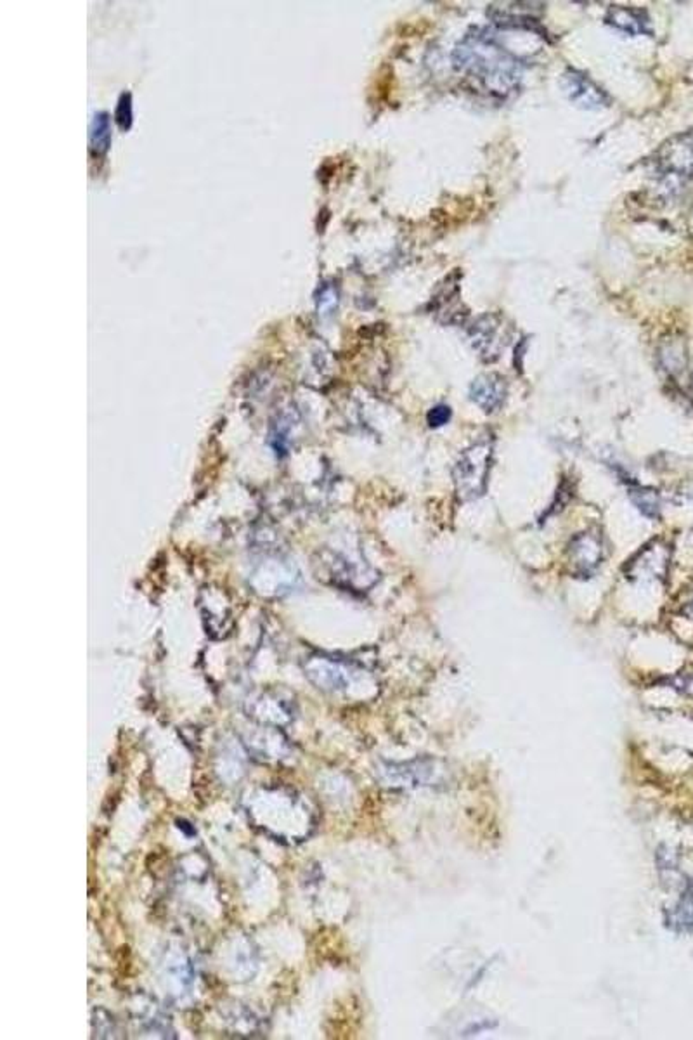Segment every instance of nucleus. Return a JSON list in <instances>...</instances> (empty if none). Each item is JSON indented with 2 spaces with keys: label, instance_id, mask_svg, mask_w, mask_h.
I'll return each mask as SVG.
<instances>
[{
  "label": "nucleus",
  "instance_id": "obj_8",
  "mask_svg": "<svg viewBox=\"0 0 693 1040\" xmlns=\"http://www.w3.org/2000/svg\"><path fill=\"white\" fill-rule=\"evenodd\" d=\"M431 306H433L435 317L442 323H448V324L463 323L468 315L466 309H463L461 298H459L458 281H451V278L446 280V285H442V289L433 297Z\"/></svg>",
  "mask_w": 693,
  "mask_h": 1040
},
{
  "label": "nucleus",
  "instance_id": "obj_10",
  "mask_svg": "<svg viewBox=\"0 0 693 1040\" xmlns=\"http://www.w3.org/2000/svg\"><path fill=\"white\" fill-rule=\"evenodd\" d=\"M668 560H670V552L668 547L653 543L652 547H646L644 552H640L638 560H633L629 565V574L631 576H638V578H655V576H664L666 574V567H668Z\"/></svg>",
  "mask_w": 693,
  "mask_h": 1040
},
{
  "label": "nucleus",
  "instance_id": "obj_9",
  "mask_svg": "<svg viewBox=\"0 0 693 1040\" xmlns=\"http://www.w3.org/2000/svg\"><path fill=\"white\" fill-rule=\"evenodd\" d=\"M605 22L607 24L621 30L624 33H627V35H633V37L652 33L650 18L644 9L614 5L609 9Z\"/></svg>",
  "mask_w": 693,
  "mask_h": 1040
},
{
  "label": "nucleus",
  "instance_id": "obj_3",
  "mask_svg": "<svg viewBox=\"0 0 693 1040\" xmlns=\"http://www.w3.org/2000/svg\"><path fill=\"white\" fill-rule=\"evenodd\" d=\"M493 461V440L482 439L466 448L455 463L453 479L456 494L463 502H472L484 496Z\"/></svg>",
  "mask_w": 693,
  "mask_h": 1040
},
{
  "label": "nucleus",
  "instance_id": "obj_11",
  "mask_svg": "<svg viewBox=\"0 0 693 1040\" xmlns=\"http://www.w3.org/2000/svg\"><path fill=\"white\" fill-rule=\"evenodd\" d=\"M111 146V120L108 113H97L91 123V151L104 155Z\"/></svg>",
  "mask_w": 693,
  "mask_h": 1040
},
{
  "label": "nucleus",
  "instance_id": "obj_14",
  "mask_svg": "<svg viewBox=\"0 0 693 1040\" xmlns=\"http://www.w3.org/2000/svg\"><path fill=\"white\" fill-rule=\"evenodd\" d=\"M451 414H453V413H451L449 406H446V404H437V406H433L431 412H429V414H427V422H429L431 429H439V427H444L446 423H449Z\"/></svg>",
  "mask_w": 693,
  "mask_h": 1040
},
{
  "label": "nucleus",
  "instance_id": "obj_13",
  "mask_svg": "<svg viewBox=\"0 0 693 1040\" xmlns=\"http://www.w3.org/2000/svg\"><path fill=\"white\" fill-rule=\"evenodd\" d=\"M115 119H117V123H119L121 130H129L132 127L134 113H132V94L130 93H123L120 96Z\"/></svg>",
  "mask_w": 693,
  "mask_h": 1040
},
{
  "label": "nucleus",
  "instance_id": "obj_15",
  "mask_svg": "<svg viewBox=\"0 0 693 1040\" xmlns=\"http://www.w3.org/2000/svg\"><path fill=\"white\" fill-rule=\"evenodd\" d=\"M336 304H338V293H336L333 287H326L324 290L321 291L319 300H317V306H319V311H321V313H330V311H333Z\"/></svg>",
  "mask_w": 693,
  "mask_h": 1040
},
{
  "label": "nucleus",
  "instance_id": "obj_6",
  "mask_svg": "<svg viewBox=\"0 0 693 1040\" xmlns=\"http://www.w3.org/2000/svg\"><path fill=\"white\" fill-rule=\"evenodd\" d=\"M603 558V541L597 531L579 532L569 545V562L577 576H590Z\"/></svg>",
  "mask_w": 693,
  "mask_h": 1040
},
{
  "label": "nucleus",
  "instance_id": "obj_12",
  "mask_svg": "<svg viewBox=\"0 0 693 1040\" xmlns=\"http://www.w3.org/2000/svg\"><path fill=\"white\" fill-rule=\"evenodd\" d=\"M633 503L642 510L648 517H657L659 510H661V502H659V494L655 491L650 489H640V491H633L631 494Z\"/></svg>",
  "mask_w": 693,
  "mask_h": 1040
},
{
  "label": "nucleus",
  "instance_id": "obj_1",
  "mask_svg": "<svg viewBox=\"0 0 693 1040\" xmlns=\"http://www.w3.org/2000/svg\"><path fill=\"white\" fill-rule=\"evenodd\" d=\"M453 65L498 99L515 94L522 82V65L517 56L502 48L493 31L482 28H474L458 42Z\"/></svg>",
  "mask_w": 693,
  "mask_h": 1040
},
{
  "label": "nucleus",
  "instance_id": "obj_7",
  "mask_svg": "<svg viewBox=\"0 0 693 1040\" xmlns=\"http://www.w3.org/2000/svg\"><path fill=\"white\" fill-rule=\"evenodd\" d=\"M506 380L498 373H482L470 386V399L484 413H496L506 399Z\"/></svg>",
  "mask_w": 693,
  "mask_h": 1040
},
{
  "label": "nucleus",
  "instance_id": "obj_5",
  "mask_svg": "<svg viewBox=\"0 0 693 1040\" xmlns=\"http://www.w3.org/2000/svg\"><path fill=\"white\" fill-rule=\"evenodd\" d=\"M560 87L565 97L581 110H601L610 104L609 94L597 85L586 73L569 68L560 76Z\"/></svg>",
  "mask_w": 693,
  "mask_h": 1040
},
{
  "label": "nucleus",
  "instance_id": "obj_2",
  "mask_svg": "<svg viewBox=\"0 0 693 1040\" xmlns=\"http://www.w3.org/2000/svg\"><path fill=\"white\" fill-rule=\"evenodd\" d=\"M648 173L655 201L668 205L687 193L693 184V136L668 139L652 156Z\"/></svg>",
  "mask_w": 693,
  "mask_h": 1040
},
{
  "label": "nucleus",
  "instance_id": "obj_4",
  "mask_svg": "<svg viewBox=\"0 0 693 1040\" xmlns=\"http://www.w3.org/2000/svg\"><path fill=\"white\" fill-rule=\"evenodd\" d=\"M468 340L484 361L493 363L502 356L510 340L508 326L502 316L496 313L480 316L468 328Z\"/></svg>",
  "mask_w": 693,
  "mask_h": 1040
}]
</instances>
